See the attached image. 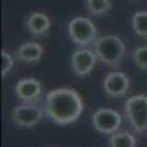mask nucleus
<instances>
[{
	"instance_id": "obj_16",
	"label": "nucleus",
	"mask_w": 147,
	"mask_h": 147,
	"mask_svg": "<svg viewBox=\"0 0 147 147\" xmlns=\"http://www.w3.org/2000/svg\"><path fill=\"white\" fill-rule=\"evenodd\" d=\"M15 60L7 50H2V77H7V74L13 69Z\"/></svg>"
},
{
	"instance_id": "obj_7",
	"label": "nucleus",
	"mask_w": 147,
	"mask_h": 147,
	"mask_svg": "<svg viewBox=\"0 0 147 147\" xmlns=\"http://www.w3.org/2000/svg\"><path fill=\"white\" fill-rule=\"evenodd\" d=\"M97 60H99V57H97L94 50H91L88 47H78L77 50L72 53V57H71L72 71L80 78L87 77L94 69Z\"/></svg>"
},
{
	"instance_id": "obj_17",
	"label": "nucleus",
	"mask_w": 147,
	"mask_h": 147,
	"mask_svg": "<svg viewBox=\"0 0 147 147\" xmlns=\"http://www.w3.org/2000/svg\"><path fill=\"white\" fill-rule=\"evenodd\" d=\"M132 2H138V0H132Z\"/></svg>"
},
{
	"instance_id": "obj_8",
	"label": "nucleus",
	"mask_w": 147,
	"mask_h": 147,
	"mask_svg": "<svg viewBox=\"0 0 147 147\" xmlns=\"http://www.w3.org/2000/svg\"><path fill=\"white\" fill-rule=\"evenodd\" d=\"M129 87H131L129 77L121 71L109 72L103 80V91L106 93V96L112 97V99L124 97L129 91Z\"/></svg>"
},
{
	"instance_id": "obj_2",
	"label": "nucleus",
	"mask_w": 147,
	"mask_h": 147,
	"mask_svg": "<svg viewBox=\"0 0 147 147\" xmlns=\"http://www.w3.org/2000/svg\"><path fill=\"white\" fill-rule=\"evenodd\" d=\"M93 50L102 63L109 68H115L124 60L127 47L118 35H102L93 43Z\"/></svg>"
},
{
	"instance_id": "obj_4",
	"label": "nucleus",
	"mask_w": 147,
	"mask_h": 147,
	"mask_svg": "<svg viewBox=\"0 0 147 147\" xmlns=\"http://www.w3.org/2000/svg\"><path fill=\"white\" fill-rule=\"evenodd\" d=\"M125 115L134 131L146 132L147 131V96L146 94L131 96L125 103Z\"/></svg>"
},
{
	"instance_id": "obj_12",
	"label": "nucleus",
	"mask_w": 147,
	"mask_h": 147,
	"mask_svg": "<svg viewBox=\"0 0 147 147\" xmlns=\"http://www.w3.org/2000/svg\"><path fill=\"white\" fill-rule=\"evenodd\" d=\"M137 140L129 131H121L110 134L109 137V147H136Z\"/></svg>"
},
{
	"instance_id": "obj_6",
	"label": "nucleus",
	"mask_w": 147,
	"mask_h": 147,
	"mask_svg": "<svg viewBox=\"0 0 147 147\" xmlns=\"http://www.w3.org/2000/svg\"><path fill=\"white\" fill-rule=\"evenodd\" d=\"M44 113V109H41L37 103H22L12 110L10 118L16 127L32 128L43 119Z\"/></svg>"
},
{
	"instance_id": "obj_9",
	"label": "nucleus",
	"mask_w": 147,
	"mask_h": 147,
	"mask_svg": "<svg viewBox=\"0 0 147 147\" xmlns=\"http://www.w3.org/2000/svg\"><path fill=\"white\" fill-rule=\"evenodd\" d=\"M41 94L43 84L35 78H22L15 84V96L22 103H37Z\"/></svg>"
},
{
	"instance_id": "obj_10",
	"label": "nucleus",
	"mask_w": 147,
	"mask_h": 147,
	"mask_svg": "<svg viewBox=\"0 0 147 147\" xmlns=\"http://www.w3.org/2000/svg\"><path fill=\"white\" fill-rule=\"evenodd\" d=\"M25 27L34 37H43L50 31L52 21L43 12H32L25 19Z\"/></svg>"
},
{
	"instance_id": "obj_13",
	"label": "nucleus",
	"mask_w": 147,
	"mask_h": 147,
	"mask_svg": "<svg viewBox=\"0 0 147 147\" xmlns=\"http://www.w3.org/2000/svg\"><path fill=\"white\" fill-rule=\"evenodd\" d=\"M84 6L91 16H103L112 9V0H84Z\"/></svg>"
},
{
	"instance_id": "obj_1",
	"label": "nucleus",
	"mask_w": 147,
	"mask_h": 147,
	"mask_svg": "<svg viewBox=\"0 0 147 147\" xmlns=\"http://www.w3.org/2000/svg\"><path fill=\"white\" fill-rule=\"evenodd\" d=\"M84 110V102L78 91L69 87L55 88L46 94L44 112L47 118L57 125L75 122Z\"/></svg>"
},
{
	"instance_id": "obj_11",
	"label": "nucleus",
	"mask_w": 147,
	"mask_h": 147,
	"mask_svg": "<svg viewBox=\"0 0 147 147\" xmlns=\"http://www.w3.org/2000/svg\"><path fill=\"white\" fill-rule=\"evenodd\" d=\"M44 49L38 41H27L16 49L15 57L22 63H35L43 57Z\"/></svg>"
},
{
	"instance_id": "obj_14",
	"label": "nucleus",
	"mask_w": 147,
	"mask_h": 147,
	"mask_svg": "<svg viewBox=\"0 0 147 147\" xmlns=\"http://www.w3.org/2000/svg\"><path fill=\"white\" fill-rule=\"evenodd\" d=\"M131 27L136 35L147 38V10H138L131 18Z\"/></svg>"
},
{
	"instance_id": "obj_3",
	"label": "nucleus",
	"mask_w": 147,
	"mask_h": 147,
	"mask_svg": "<svg viewBox=\"0 0 147 147\" xmlns=\"http://www.w3.org/2000/svg\"><path fill=\"white\" fill-rule=\"evenodd\" d=\"M68 35L78 47H88L97 40V27L90 18L75 16L68 24Z\"/></svg>"
},
{
	"instance_id": "obj_15",
	"label": "nucleus",
	"mask_w": 147,
	"mask_h": 147,
	"mask_svg": "<svg viewBox=\"0 0 147 147\" xmlns=\"http://www.w3.org/2000/svg\"><path fill=\"white\" fill-rule=\"evenodd\" d=\"M132 62L136 63L137 68L147 71V46H138L131 53Z\"/></svg>"
},
{
	"instance_id": "obj_5",
	"label": "nucleus",
	"mask_w": 147,
	"mask_h": 147,
	"mask_svg": "<svg viewBox=\"0 0 147 147\" xmlns=\"http://www.w3.org/2000/svg\"><path fill=\"white\" fill-rule=\"evenodd\" d=\"M91 124H93V127H94V129L97 132L110 136V134L116 132L121 128L122 116H121L119 112H116L115 109L100 107V109H97L96 112L93 113Z\"/></svg>"
}]
</instances>
